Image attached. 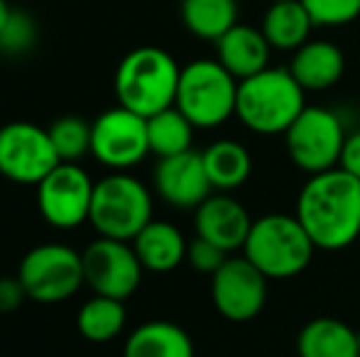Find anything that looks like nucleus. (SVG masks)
Segmentation results:
<instances>
[{
  "label": "nucleus",
  "instance_id": "6",
  "mask_svg": "<svg viewBox=\"0 0 360 357\" xmlns=\"http://www.w3.org/2000/svg\"><path fill=\"white\" fill-rule=\"evenodd\" d=\"M152 220V196L140 179L128 172H113L94 186L89 223L98 235L133 243Z\"/></svg>",
  "mask_w": 360,
  "mask_h": 357
},
{
  "label": "nucleus",
  "instance_id": "25",
  "mask_svg": "<svg viewBox=\"0 0 360 357\" xmlns=\"http://www.w3.org/2000/svg\"><path fill=\"white\" fill-rule=\"evenodd\" d=\"M125 318L128 314L123 301L94 294V299H89L79 309L76 325H79V333L91 343H108L118 338L120 330L125 328Z\"/></svg>",
  "mask_w": 360,
  "mask_h": 357
},
{
  "label": "nucleus",
  "instance_id": "26",
  "mask_svg": "<svg viewBox=\"0 0 360 357\" xmlns=\"http://www.w3.org/2000/svg\"><path fill=\"white\" fill-rule=\"evenodd\" d=\"M62 162H79L91 152V123L79 115H62L47 128Z\"/></svg>",
  "mask_w": 360,
  "mask_h": 357
},
{
  "label": "nucleus",
  "instance_id": "22",
  "mask_svg": "<svg viewBox=\"0 0 360 357\" xmlns=\"http://www.w3.org/2000/svg\"><path fill=\"white\" fill-rule=\"evenodd\" d=\"M204 167L214 191H236L250 179L252 159L250 152L236 140H218L201 152Z\"/></svg>",
  "mask_w": 360,
  "mask_h": 357
},
{
  "label": "nucleus",
  "instance_id": "29",
  "mask_svg": "<svg viewBox=\"0 0 360 357\" xmlns=\"http://www.w3.org/2000/svg\"><path fill=\"white\" fill-rule=\"evenodd\" d=\"M226 260H228L226 250H221L218 245L209 243V240L199 238V235L186 245V262L196 271H201V274H216Z\"/></svg>",
  "mask_w": 360,
  "mask_h": 357
},
{
  "label": "nucleus",
  "instance_id": "16",
  "mask_svg": "<svg viewBox=\"0 0 360 357\" xmlns=\"http://www.w3.org/2000/svg\"><path fill=\"white\" fill-rule=\"evenodd\" d=\"M270 42L262 29L250 25H233L221 39H216V59L238 79H250L265 72L270 64Z\"/></svg>",
  "mask_w": 360,
  "mask_h": 357
},
{
  "label": "nucleus",
  "instance_id": "13",
  "mask_svg": "<svg viewBox=\"0 0 360 357\" xmlns=\"http://www.w3.org/2000/svg\"><path fill=\"white\" fill-rule=\"evenodd\" d=\"M211 301L223 318L248 323L265 309L267 276L248 257H228L211 274Z\"/></svg>",
  "mask_w": 360,
  "mask_h": 357
},
{
  "label": "nucleus",
  "instance_id": "27",
  "mask_svg": "<svg viewBox=\"0 0 360 357\" xmlns=\"http://www.w3.org/2000/svg\"><path fill=\"white\" fill-rule=\"evenodd\" d=\"M37 44V22L30 13L13 8L5 27L0 29V54L5 57H22Z\"/></svg>",
  "mask_w": 360,
  "mask_h": 357
},
{
  "label": "nucleus",
  "instance_id": "3",
  "mask_svg": "<svg viewBox=\"0 0 360 357\" xmlns=\"http://www.w3.org/2000/svg\"><path fill=\"white\" fill-rule=\"evenodd\" d=\"M304 90L289 69H270L238 83L236 115L257 135H285L307 108Z\"/></svg>",
  "mask_w": 360,
  "mask_h": 357
},
{
  "label": "nucleus",
  "instance_id": "31",
  "mask_svg": "<svg viewBox=\"0 0 360 357\" xmlns=\"http://www.w3.org/2000/svg\"><path fill=\"white\" fill-rule=\"evenodd\" d=\"M338 167H341L343 172L351 174V177L360 179V130L353 135H346V142H343Z\"/></svg>",
  "mask_w": 360,
  "mask_h": 357
},
{
  "label": "nucleus",
  "instance_id": "10",
  "mask_svg": "<svg viewBox=\"0 0 360 357\" xmlns=\"http://www.w3.org/2000/svg\"><path fill=\"white\" fill-rule=\"evenodd\" d=\"M62 164L47 128L15 120L0 128V174L15 184H34Z\"/></svg>",
  "mask_w": 360,
  "mask_h": 357
},
{
  "label": "nucleus",
  "instance_id": "35",
  "mask_svg": "<svg viewBox=\"0 0 360 357\" xmlns=\"http://www.w3.org/2000/svg\"><path fill=\"white\" fill-rule=\"evenodd\" d=\"M0 179H3V174H0Z\"/></svg>",
  "mask_w": 360,
  "mask_h": 357
},
{
  "label": "nucleus",
  "instance_id": "2",
  "mask_svg": "<svg viewBox=\"0 0 360 357\" xmlns=\"http://www.w3.org/2000/svg\"><path fill=\"white\" fill-rule=\"evenodd\" d=\"M181 67L160 47H138L123 57L113 76L118 105L150 118L176 100Z\"/></svg>",
  "mask_w": 360,
  "mask_h": 357
},
{
  "label": "nucleus",
  "instance_id": "23",
  "mask_svg": "<svg viewBox=\"0 0 360 357\" xmlns=\"http://www.w3.org/2000/svg\"><path fill=\"white\" fill-rule=\"evenodd\" d=\"M179 15L194 37L216 42L233 25H238L236 0H181Z\"/></svg>",
  "mask_w": 360,
  "mask_h": 357
},
{
  "label": "nucleus",
  "instance_id": "34",
  "mask_svg": "<svg viewBox=\"0 0 360 357\" xmlns=\"http://www.w3.org/2000/svg\"><path fill=\"white\" fill-rule=\"evenodd\" d=\"M270 3H280V0H270Z\"/></svg>",
  "mask_w": 360,
  "mask_h": 357
},
{
  "label": "nucleus",
  "instance_id": "8",
  "mask_svg": "<svg viewBox=\"0 0 360 357\" xmlns=\"http://www.w3.org/2000/svg\"><path fill=\"white\" fill-rule=\"evenodd\" d=\"M285 142L294 167L307 174H321L338 167L346 133L336 113L319 105H307L289 125Z\"/></svg>",
  "mask_w": 360,
  "mask_h": 357
},
{
  "label": "nucleus",
  "instance_id": "12",
  "mask_svg": "<svg viewBox=\"0 0 360 357\" xmlns=\"http://www.w3.org/2000/svg\"><path fill=\"white\" fill-rule=\"evenodd\" d=\"M94 181L76 162H62L37 184L42 218L57 230H74L86 223L94 201Z\"/></svg>",
  "mask_w": 360,
  "mask_h": 357
},
{
  "label": "nucleus",
  "instance_id": "7",
  "mask_svg": "<svg viewBox=\"0 0 360 357\" xmlns=\"http://www.w3.org/2000/svg\"><path fill=\"white\" fill-rule=\"evenodd\" d=\"M27 299L39 304H62L84 286V260L74 248L44 243L22 257L18 269Z\"/></svg>",
  "mask_w": 360,
  "mask_h": 357
},
{
  "label": "nucleus",
  "instance_id": "19",
  "mask_svg": "<svg viewBox=\"0 0 360 357\" xmlns=\"http://www.w3.org/2000/svg\"><path fill=\"white\" fill-rule=\"evenodd\" d=\"M299 357H360V335L346 321L321 316L297 335Z\"/></svg>",
  "mask_w": 360,
  "mask_h": 357
},
{
  "label": "nucleus",
  "instance_id": "33",
  "mask_svg": "<svg viewBox=\"0 0 360 357\" xmlns=\"http://www.w3.org/2000/svg\"><path fill=\"white\" fill-rule=\"evenodd\" d=\"M358 125H360V105H358Z\"/></svg>",
  "mask_w": 360,
  "mask_h": 357
},
{
  "label": "nucleus",
  "instance_id": "9",
  "mask_svg": "<svg viewBox=\"0 0 360 357\" xmlns=\"http://www.w3.org/2000/svg\"><path fill=\"white\" fill-rule=\"evenodd\" d=\"M91 154L113 172H128L150 154L147 118L115 105L91 123Z\"/></svg>",
  "mask_w": 360,
  "mask_h": 357
},
{
  "label": "nucleus",
  "instance_id": "18",
  "mask_svg": "<svg viewBox=\"0 0 360 357\" xmlns=\"http://www.w3.org/2000/svg\"><path fill=\"white\" fill-rule=\"evenodd\" d=\"M186 245L189 243L184 240L181 230L165 220H150L133 238V250L140 264L157 274L179 267L186 260Z\"/></svg>",
  "mask_w": 360,
  "mask_h": 357
},
{
  "label": "nucleus",
  "instance_id": "17",
  "mask_svg": "<svg viewBox=\"0 0 360 357\" xmlns=\"http://www.w3.org/2000/svg\"><path fill=\"white\" fill-rule=\"evenodd\" d=\"M346 72V57L341 47L328 39H309L289 62V74L304 90H328L336 86Z\"/></svg>",
  "mask_w": 360,
  "mask_h": 357
},
{
  "label": "nucleus",
  "instance_id": "21",
  "mask_svg": "<svg viewBox=\"0 0 360 357\" xmlns=\"http://www.w3.org/2000/svg\"><path fill=\"white\" fill-rule=\"evenodd\" d=\"M260 29L272 49L294 52L304 42H309L314 22L302 0H280V3H270Z\"/></svg>",
  "mask_w": 360,
  "mask_h": 357
},
{
  "label": "nucleus",
  "instance_id": "32",
  "mask_svg": "<svg viewBox=\"0 0 360 357\" xmlns=\"http://www.w3.org/2000/svg\"><path fill=\"white\" fill-rule=\"evenodd\" d=\"M10 13H13V8H10L8 0H0V29L5 27V22H8Z\"/></svg>",
  "mask_w": 360,
  "mask_h": 357
},
{
  "label": "nucleus",
  "instance_id": "20",
  "mask_svg": "<svg viewBox=\"0 0 360 357\" xmlns=\"http://www.w3.org/2000/svg\"><path fill=\"white\" fill-rule=\"evenodd\" d=\"M123 357H194V343L172 321H147L125 340Z\"/></svg>",
  "mask_w": 360,
  "mask_h": 357
},
{
  "label": "nucleus",
  "instance_id": "28",
  "mask_svg": "<svg viewBox=\"0 0 360 357\" xmlns=\"http://www.w3.org/2000/svg\"><path fill=\"white\" fill-rule=\"evenodd\" d=\"M314 27H341L360 18V0H302Z\"/></svg>",
  "mask_w": 360,
  "mask_h": 357
},
{
  "label": "nucleus",
  "instance_id": "11",
  "mask_svg": "<svg viewBox=\"0 0 360 357\" xmlns=\"http://www.w3.org/2000/svg\"><path fill=\"white\" fill-rule=\"evenodd\" d=\"M81 260H84V284L98 296L125 301L138 291L143 281L145 267L135 255L133 243L125 240L101 235L81 252Z\"/></svg>",
  "mask_w": 360,
  "mask_h": 357
},
{
  "label": "nucleus",
  "instance_id": "30",
  "mask_svg": "<svg viewBox=\"0 0 360 357\" xmlns=\"http://www.w3.org/2000/svg\"><path fill=\"white\" fill-rule=\"evenodd\" d=\"M25 299H27V291L18 276H0V314L20 309Z\"/></svg>",
  "mask_w": 360,
  "mask_h": 357
},
{
  "label": "nucleus",
  "instance_id": "5",
  "mask_svg": "<svg viewBox=\"0 0 360 357\" xmlns=\"http://www.w3.org/2000/svg\"><path fill=\"white\" fill-rule=\"evenodd\" d=\"M238 83L218 59H196L181 67L174 105L194 128H218L236 115Z\"/></svg>",
  "mask_w": 360,
  "mask_h": 357
},
{
  "label": "nucleus",
  "instance_id": "24",
  "mask_svg": "<svg viewBox=\"0 0 360 357\" xmlns=\"http://www.w3.org/2000/svg\"><path fill=\"white\" fill-rule=\"evenodd\" d=\"M147 142L150 152L160 159L189 152L194 142V125L176 105H172L147 118Z\"/></svg>",
  "mask_w": 360,
  "mask_h": 357
},
{
  "label": "nucleus",
  "instance_id": "1",
  "mask_svg": "<svg viewBox=\"0 0 360 357\" xmlns=\"http://www.w3.org/2000/svg\"><path fill=\"white\" fill-rule=\"evenodd\" d=\"M297 218L316 250H346L360 238V179L341 167L311 174L299 191Z\"/></svg>",
  "mask_w": 360,
  "mask_h": 357
},
{
  "label": "nucleus",
  "instance_id": "14",
  "mask_svg": "<svg viewBox=\"0 0 360 357\" xmlns=\"http://www.w3.org/2000/svg\"><path fill=\"white\" fill-rule=\"evenodd\" d=\"M155 189L174 208H199L211 196L214 186L209 181L201 152H181L174 157L160 159L155 167Z\"/></svg>",
  "mask_w": 360,
  "mask_h": 357
},
{
  "label": "nucleus",
  "instance_id": "4",
  "mask_svg": "<svg viewBox=\"0 0 360 357\" xmlns=\"http://www.w3.org/2000/svg\"><path fill=\"white\" fill-rule=\"evenodd\" d=\"M316 245L297 215L267 213L252 220L250 235L243 245L248 257L267 279H292L309 267Z\"/></svg>",
  "mask_w": 360,
  "mask_h": 357
},
{
  "label": "nucleus",
  "instance_id": "15",
  "mask_svg": "<svg viewBox=\"0 0 360 357\" xmlns=\"http://www.w3.org/2000/svg\"><path fill=\"white\" fill-rule=\"evenodd\" d=\"M196 235L218 245L228 255L243 250L252 228V218L243 203H238L228 194H211L199 208L194 210Z\"/></svg>",
  "mask_w": 360,
  "mask_h": 357
}]
</instances>
